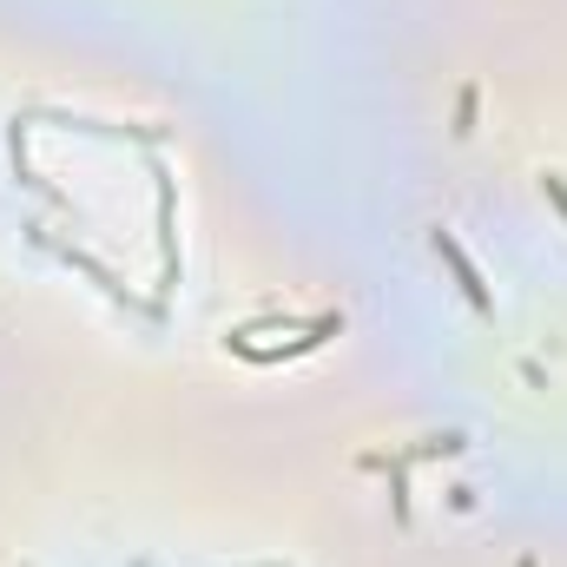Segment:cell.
Masks as SVG:
<instances>
[{"label":"cell","mask_w":567,"mask_h":567,"mask_svg":"<svg viewBox=\"0 0 567 567\" xmlns=\"http://www.w3.org/2000/svg\"><path fill=\"white\" fill-rule=\"evenodd\" d=\"M435 251H442V265L455 271V284H462V297H468L475 310H495V297H488V284H482V271L468 265V251H462V245H455L449 231H435Z\"/></svg>","instance_id":"1"},{"label":"cell","mask_w":567,"mask_h":567,"mask_svg":"<svg viewBox=\"0 0 567 567\" xmlns=\"http://www.w3.org/2000/svg\"><path fill=\"white\" fill-rule=\"evenodd\" d=\"M330 330H343V317H337V310H330V317H317V323H310V337H297L290 350H317V343H323ZM245 357H251V363H278L284 350H245Z\"/></svg>","instance_id":"2"},{"label":"cell","mask_w":567,"mask_h":567,"mask_svg":"<svg viewBox=\"0 0 567 567\" xmlns=\"http://www.w3.org/2000/svg\"><path fill=\"white\" fill-rule=\"evenodd\" d=\"M542 192H548V205L567 218V178H561V172H548V178H542Z\"/></svg>","instance_id":"3"}]
</instances>
